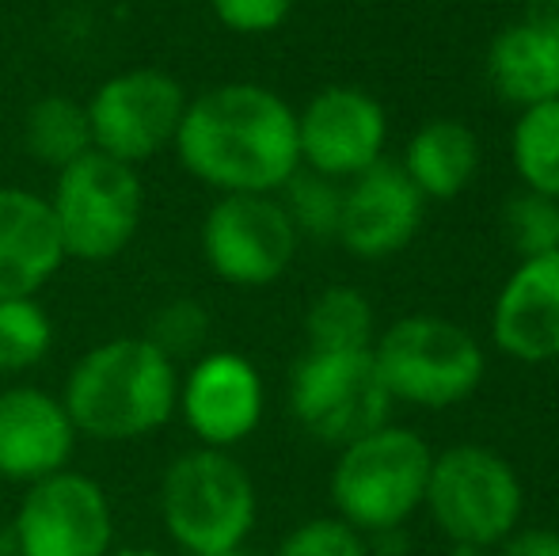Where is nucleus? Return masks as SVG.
I'll return each mask as SVG.
<instances>
[{
	"mask_svg": "<svg viewBox=\"0 0 559 556\" xmlns=\"http://www.w3.org/2000/svg\"><path fill=\"white\" fill-rule=\"evenodd\" d=\"M274 556H369L366 534L343 522L338 514H320L282 537Z\"/></svg>",
	"mask_w": 559,
	"mask_h": 556,
	"instance_id": "27",
	"label": "nucleus"
},
{
	"mask_svg": "<svg viewBox=\"0 0 559 556\" xmlns=\"http://www.w3.org/2000/svg\"><path fill=\"white\" fill-rule=\"evenodd\" d=\"M427 199L404 176V168L381 161L343 184V217L335 240L354 260H392L423 229Z\"/></svg>",
	"mask_w": 559,
	"mask_h": 556,
	"instance_id": "14",
	"label": "nucleus"
},
{
	"mask_svg": "<svg viewBox=\"0 0 559 556\" xmlns=\"http://www.w3.org/2000/svg\"><path fill=\"white\" fill-rule=\"evenodd\" d=\"M502 233H507L518 260L559 252V199L522 187L502 206Z\"/></svg>",
	"mask_w": 559,
	"mask_h": 556,
	"instance_id": "25",
	"label": "nucleus"
},
{
	"mask_svg": "<svg viewBox=\"0 0 559 556\" xmlns=\"http://www.w3.org/2000/svg\"><path fill=\"white\" fill-rule=\"evenodd\" d=\"M255 514V481L228 450L194 446L164 469L160 519L187 556L243 545Z\"/></svg>",
	"mask_w": 559,
	"mask_h": 556,
	"instance_id": "6",
	"label": "nucleus"
},
{
	"mask_svg": "<svg viewBox=\"0 0 559 556\" xmlns=\"http://www.w3.org/2000/svg\"><path fill=\"white\" fill-rule=\"evenodd\" d=\"M435 450L415 430L381 423L369 435L338 446L332 469V504L343 522L361 534L407 527L423 511Z\"/></svg>",
	"mask_w": 559,
	"mask_h": 556,
	"instance_id": "4",
	"label": "nucleus"
},
{
	"mask_svg": "<svg viewBox=\"0 0 559 556\" xmlns=\"http://www.w3.org/2000/svg\"><path fill=\"white\" fill-rule=\"evenodd\" d=\"M442 556H495V549H479V545H449Z\"/></svg>",
	"mask_w": 559,
	"mask_h": 556,
	"instance_id": "32",
	"label": "nucleus"
},
{
	"mask_svg": "<svg viewBox=\"0 0 559 556\" xmlns=\"http://www.w3.org/2000/svg\"><path fill=\"white\" fill-rule=\"evenodd\" d=\"M115 549L111 499L99 481L61 469L27 484L15 511L20 556H107Z\"/></svg>",
	"mask_w": 559,
	"mask_h": 556,
	"instance_id": "11",
	"label": "nucleus"
},
{
	"mask_svg": "<svg viewBox=\"0 0 559 556\" xmlns=\"http://www.w3.org/2000/svg\"><path fill=\"white\" fill-rule=\"evenodd\" d=\"M53 347V320L38 297L0 301V374H23L38 366Z\"/></svg>",
	"mask_w": 559,
	"mask_h": 556,
	"instance_id": "23",
	"label": "nucleus"
},
{
	"mask_svg": "<svg viewBox=\"0 0 559 556\" xmlns=\"http://www.w3.org/2000/svg\"><path fill=\"white\" fill-rule=\"evenodd\" d=\"M145 340L153 343L156 351L171 358V363H183V358H199L202 347L210 340V312L202 301L194 297H171L160 309L148 317Z\"/></svg>",
	"mask_w": 559,
	"mask_h": 556,
	"instance_id": "26",
	"label": "nucleus"
},
{
	"mask_svg": "<svg viewBox=\"0 0 559 556\" xmlns=\"http://www.w3.org/2000/svg\"><path fill=\"white\" fill-rule=\"evenodd\" d=\"M389 409L373 351H305L289 370V412L317 442H354L389 423Z\"/></svg>",
	"mask_w": 559,
	"mask_h": 556,
	"instance_id": "8",
	"label": "nucleus"
},
{
	"mask_svg": "<svg viewBox=\"0 0 559 556\" xmlns=\"http://www.w3.org/2000/svg\"><path fill=\"white\" fill-rule=\"evenodd\" d=\"M278 202L286 206L297 237L335 240L338 217H343V184L328 179L320 171L297 168L278 191Z\"/></svg>",
	"mask_w": 559,
	"mask_h": 556,
	"instance_id": "24",
	"label": "nucleus"
},
{
	"mask_svg": "<svg viewBox=\"0 0 559 556\" xmlns=\"http://www.w3.org/2000/svg\"><path fill=\"white\" fill-rule=\"evenodd\" d=\"M423 511L449 545L495 549L522 527V476L491 446L456 442L430 461Z\"/></svg>",
	"mask_w": 559,
	"mask_h": 556,
	"instance_id": "5",
	"label": "nucleus"
},
{
	"mask_svg": "<svg viewBox=\"0 0 559 556\" xmlns=\"http://www.w3.org/2000/svg\"><path fill=\"white\" fill-rule=\"evenodd\" d=\"M389 115L381 99L354 84H328L297 111V153L301 168L328 179L361 176L384 161Z\"/></svg>",
	"mask_w": 559,
	"mask_h": 556,
	"instance_id": "12",
	"label": "nucleus"
},
{
	"mask_svg": "<svg viewBox=\"0 0 559 556\" xmlns=\"http://www.w3.org/2000/svg\"><path fill=\"white\" fill-rule=\"evenodd\" d=\"M92 145L122 164L141 168L156 153L171 149L179 119L187 111V92L164 69H122L107 76L88 99Z\"/></svg>",
	"mask_w": 559,
	"mask_h": 556,
	"instance_id": "10",
	"label": "nucleus"
},
{
	"mask_svg": "<svg viewBox=\"0 0 559 556\" xmlns=\"http://www.w3.org/2000/svg\"><path fill=\"white\" fill-rule=\"evenodd\" d=\"M487 81L518 111L559 99V43L525 20L510 23L487 46Z\"/></svg>",
	"mask_w": 559,
	"mask_h": 556,
	"instance_id": "18",
	"label": "nucleus"
},
{
	"mask_svg": "<svg viewBox=\"0 0 559 556\" xmlns=\"http://www.w3.org/2000/svg\"><path fill=\"white\" fill-rule=\"evenodd\" d=\"M76 427L61 397L35 386L0 389V476L12 484H35L69 469Z\"/></svg>",
	"mask_w": 559,
	"mask_h": 556,
	"instance_id": "16",
	"label": "nucleus"
},
{
	"mask_svg": "<svg viewBox=\"0 0 559 556\" xmlns=\"http://www.w3.org/2000/svg\"><path fill=\"white\" fill-rule=\"evenodd\" d=\"M53 176L58 179L46 202L53 210L69 260L107 263L122 256L138 237L141 210H145L138 168L92 149Z\"/></svg>",
	"mask_w": 559,
	"mask_h": 556,
	"instance_id": "7",
	"label": "nucleus"
},
{
	"mask_svg": "<svg viewBox=\"0 0 559 556\" xmlns=\"http://www.w3.org/2000/svg\"><path fill=\"white\" fill-rule=\"evenodd\" d=\"M187 176L217 194H278L301 168L297 111L274 88L228 81L187 99L176 130Z\"/></svg>",
	"mask_w": 559,
	"mask_h": 556,
	"instance_id": "1",
	"label": "nucleus"
},
{
	"mask_svg": "<svg viewBox=\"0 0 559 556\" xmlns=\"http://www.w3.org/2000/svg\"><path fill=\"white\" fill-rule=\"evenodd\" d=\"M191 556H248L243 545H236V549H214V553H191Z\"/></svg>",
	"mask_w": 559,
	"mask_h": 556,
	"instance_id": "34",
	"label": "nucleus"
},
{
	"mask_svg": "<svg viewBox=\"0 0 559 556\" xmlns=\"http://www.w3.org/2000/svg\"><path fill=\"white\" fill-rule=\"evenodd\" d=\"M407 549H412V542H407V530L404 527L366 534V553L369 556H407Z\"/></svg>",
	"mask_w": 559,
	"mask_h": 556,
	"instance_id": "31",
	"label": "nucleus"
},
{
	"mask_svg": "<svg viewBox=\"0 0 559 556\" xmlns=\"http://www.w3.org/2000/svg\"><path fill=\"white\" fill-rule=\"evenodd\" d=\"M514 4H522V0H514Z\"/></svg>",
	"mask_w": 559,
	"mask_h": 556,
	"instance_id": "35",
	"label": "nucleus"
},
{
	"mask_svg": "<svg viewBox=\"0 0 559 556\" xmlns=\"http://www.w3.org/2000/svg\"><path fill=\"white\" fill-rule=\"evenodd\" d=\"M404 176L427 202H449L472 187L479 171V138L461 119H430L412 134L400 161Z\"/></svg>",
	"mask_w": 559,
	"mask_h": 556,
	"instance_id": "19",
	"label": "nucleus"
},
{
	"mask_svg": "<svg viewBox=\"0 0 559 556\" xmlns=\"http://www.w3.org/2000/svg\"><path fill=\"white\" fill-rule=\"evenodd\" d=\"M491 343L514 363L559 358V252L522 260L491 305Z\"/></svg>",
	"mask_w": 559,
	"mask_h": 556,
	"instance_id": "15",
	"label": "nucleus"
},
{
	"mask_svg": "<svg viewBox=\"0 0 559 556\" xmlns=\"http://www.w3.org/2000/svg\"><path fill=\"white\" fill-rule=\"evenodd\" d=\"M76 435L138 442L176 416L179 366L145 335H115L73 363L61 389Z\"/></svg>",
	"mask_w": 559,
	"mask_h": 556,
	"instance_id": "2",
	"label": "nucleus"
},
{
	"mask_svg": "<svg viewBox=\"0 0 559 556\" xmlns=\"http://www.w3.org/2000/svg\"><path fill=\"white\" fill-rule=\"evenodd\" d=\"M23 145L38 164L61 171L66 164L81 161L84 153H92V122L88 107L73 96H43L38 104H31L27 119H23Z\"/></svg>",
	"mask_w": 559,
	"mask_h": 556,
	"instance_id": "20",
	"label": "nucleus"
},
{
	"mask_svg": "<svg viewBox=\"0 0 559 556\" xmlns=\"http://www.w3.org/2000/svg\"><path fill=\"white\" fill-rule=\"evenodd\" d=\"M266 389L255 363L236 351H206L179 378L176 412L199 438V446L233 450L255 435L263 419Z\"/></svg>",
	"mask_w": 559,
	"mask_h": 556,
	"instance_id": "13",
	"label": "nucleus"
},
{
	"mask_svg": "<svg viewBox=\"0 0 559 556\" xmlns=\"http://www.w3.org/2000/svg\"><path fill=\"white\" fill-rule=\"evenodd\" d=\"M217 23L233 35H271L294 12V0H210Z\"/></svg>",
	"mask_w": 559,
	"mask_h": 556,
	"instance_id": "28",
	"label": "nucleus"
},
{
	"mask_svg": "<svg viewBox=\"0 0 559 556\" xmlns=\"http://www.w3.org/2000/svg\"><path fill=\"white\" fill-rule=\"evenodd\" d=\"M66 260L50 202L23 187H0V301L38 297Z\"/></svg>",
	"mask_w": 559,
	"mask_h": 556,
	"instance_id": "17",
	"label": "nucleus"
},
{
	"mask_svg": "<svg viewBox=\"0 0 559 556\" xmlns=\"http://www.w3.org/2000/svg\"><path fill=\"white\" fill-rule=\"evenodd\" d=\"M510 161L525 191L559 199V99L518 111Z\"/></svg>",
	"mask_w": 559,
	"mask_h": 556,
	"instance_id": "22",
	"label": "nucleus"
},
{
	"mask_svg": "<svg viewBox=\"0 0 559 556\" xmlns=\"http://www.w3.org/2000/svg\"><path fill=\"white\" fill-rule=\"evenodd\" d=\"M309 351H369L377 340L373 305L354 286H328L305 312Z\"/></svg>",
	"mask_w": 559,
	"mask_h": 556,
	"instance_id": "21",
	"label": "nucleus"
},
{
	"mask_svg": "<svg viewBox=\"0 0 559 556\" xmlns=\"http://www.w3.org/2000/svg\"><path fill=\"white\" fill-rule=\"evenodd\" d=\"M199 245L206 268L225 286L259 289L286 275L301 237L278 194H217Z\"/></svg>",
	"mask_w": 559,
	"mask_h": 556,
	"instance_id": "9",
	"label": "nucleus"
},
{
	"mask_svg": "<svg viewBox=\"0 0 559 556\" xmlns=\"http://www.w3.org/2000/svg\"><path fill=\"white\" fill-rule=\"evenodd\" d=\"M373 363L392 401L442 412L468 401L487 374V355L464 324L435 312L392 320L373 340Z\"/></svg>",
	"mask_w": 559,
	"mask_h": 556,
	"instance_id": "3",
	"label": "nucleus"
},
{
	"mask_svg": "<svg viewBox=\"0 0 559 556\" xmlns=\"http://www.w3.org/2000/svg\"><path fill=\"white\" fill-rule=\"evenodd\" d=\"M495 556H559V530L518 527L507 542L495 545Z\"/></svg>",
	"mask_w": 559,
	"mask_h": 556,
	"instance_id": "29",
	"label": "nucleus"
},
{
	"mask_svg": "<svg viewBox=\"0 0 559 556\" xmlns=\"http://www.w3.org/2000/svg\"><path fill=\"white\" fill-rule=\"evenodd\" d=\"M522 20L559 43V0H522Z\"/></svg>",
	"mask_w": 559,
	"mask_h": 556,
	"instance_id": "30",
	"label": "nucleus"
},
{
	"mask_svg": "<svg viewBox=\"0 0 559 556\" xmlns=\"http://www.w3.org/2000/svg\"><path fill=\"white\" fill-rule=\"evenodd\" d=\"M107 556H168V553H156V549H111Z\"/></svg>",
	"mask_w": 559,
	"mask_h": 556,
	"instance_id": "33",
	"label": "nucleus"
}]
</instances>
